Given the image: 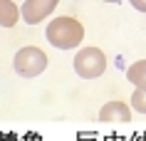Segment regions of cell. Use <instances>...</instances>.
Returning <instances> with one entry per match:
<instances>
[{
	"mask_svg": "<svg viewBox=\"0 0 146 141\" xmlns=\"http://www.w3.org/2000/svg\"><path fill=\"white\" fill-rule=\"evenodd\" d=\"M84 37V25L74 20V17L69 15H62L57 20L47 25V40H50V45L60 47V50H72V47H77Z\"/></svg>",
	"mask_w": 146,
	"mask_h": 141,
	"instance_id": "cell-1",
	"label": "cell"
},
{
	"mask_svg": "<svg viewBox=\"0 0 146 141\" xmlns=\"http://www.w3.org/2000/svg\"><path fill=\"white\" fill-rule=\"evenodd\" d=\"M107 70V55L97 47H84L74 57V72L84 79H97Z\"/></svg>",
	"mask_w": 146,
	"mask_h": 141,
	"instance_id": "cell-2",
	"label": "cell"
},
{
	"mask_svg": "<svg viewBox=\"0 0 146 141\" xmlns=\"http://www.w3.org/2000/svg\"><path fill=\"white\" fill-rule=\"evenodd\" d=\"M47 67V55L37 47H25L15 55V70L25 77H37Z\"/></svg>",
	"mask_w": 146,
	"mask_h": 141,
	"instance_id": "cell-3",
	"label": "cell"
},
{
	"mask_svg": "<svg viewBox=\"0 0 146 141\" xmlns=\"http://www.w3.org/2000/svg\"><path fill=\"white\" fill-rule=\"evenodd\" d=\"M99 121H104V124H129L131 111L124 102H107L99 111Z\"/></svg>",
	"mask_w": 146,
	"mask_h": 141,
	"instance_id": "cell-4",
	"label": "cell"
},
{
	"mask_svg": "<svg viewBox=\"0 0 146 141\" xmlns=\"http://www.w3.org/2000/svg\"><path fill=\"white\" fill-rule=\"evenodd\" d=\"M54 0H42V3H25L23 5V17L27 23H40L54 10Z\"/></svg>",
	"mask_w": 146,
	"mask_h": 141,
	"instance_id": "cell-5",
	"label": "cell"
},
{
	"mask_svg": "<svg viewBox=\"0 0 146 141\" xmlns=\"http://www.w3.org/2000/svg\"><path fill=\"white\" fill-rule=\"evenodd\" d=\"M126 79L136 89H144L146 92V60H139V62L131 64L129 70H126Z\"/></svg>",
	"mask_w": 146,
	"mask_h": 141,
	"instance_id": "cell-6",
	"label": "cell"
},
{
	"mask_svg": "<svg viewBox=\"0 0 146 141\" xmlns=\"http://www.w3.org/2000/svg\"><path fill=\"white\" fill-rule=\"evenodd\" d=\"M17 17V8L13 3H0V25H13Z\"/></svg>",
	"mask_w": 146,
	"mask_h": 141,
	"instance_id": "cell-7",
	"label": "cell"
},
{
	"mask_svg": "<svg viewBox=\"0 0 146 141\" xmlns=\"http://www.w3.org/2000/svg\"><path fill=\"white\" fill-rule=\"evenodd\" d=\"M131 104H134V109L146 114V92L144 89H136V92L131 94Z\"/></svg>",
	"mask_w": 146,
	"mask_h": 141,
	"instance_id": "cell-8",
	"label": "cell"
},
{
	"mask_svg": "<svg viewBox=\"0 0 146 141\" xmlns=\"http://www.w3.org/2000/svg\"><path fill=\"white\" fill-rule=\"evenodd\" d=\"M131 5H134L136 10H141V13H146V0H134Z\"/></svg>",
	"mask_w": 146,
	"mask_h": 141,
	"instance_id": "cell-9",
	"label": "cell"
},
{
	"mask_svg": "<svg viewBox=\"0 0 146 141\" xmlns=\"http://www.w3.org/2000/svg\"><path fill=\"white\" fill-rule=\"evenodd\" d=\"M97 139V134H79L77 136V141H94Z\"/></svg>",
	"mask_w": 146,
	"mask_h": 141,
	"instance_id": "cell-10",
	"label": "cell"
}]
</instances>
